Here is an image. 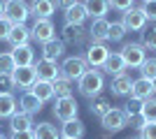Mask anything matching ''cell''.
<instances>
[{
  "label": "cell",
  "instance_id": "1",
  "mask_svg": "<svg viewBox=\"0 0 156 139\" xmlns=\"http://www.w3.org/2000/svg\"><path fill=\"white\" fill-rule=\"evenodd\" d=\"M77 88L79 93L84 95V98H96V95H100L105 88V77L100 70H96V67H89L84 74H82V79L77 81Z\"/></svg>",
  "mask_w": 156,
  "mask_h": 139
},
{
  "label": "cell",
  "instance_id": "2",
  "mask_svg": "<svg viewBox=\"0 0 156 139\" xmlns=\"http://www.w3.org/2000/svg\"><path fill=\"white\" fill-rule=\"evenodd\" d=\"M119 53H121L126 67H130V70H140V65L147 60V51H144V46L140 42H126Z\"/></svg>",
  "mask_w": 156,
  "mask_h": 139
},
{
  "label": "cell",
  "instance_id": "3",
  "mask_svg": "<svg viewBox=\"0 0 156 139\" xmlns=\"http://www.w3.org/2000/svg\"><path fill=\"white\" fill-rule=\"evenodd\" d=\"M86 70H89V65H86L84 56H68L61 63V77H65L68 81H79Z\"/></svg>",
  "mask_w": 156,
  "mask_h": 139
},
{
  "label": "cell",
  "instance_id": "4",
  "mask_svg": "<svg viewBox=\"0 0 156 139\" xmlns=\"http://www.w3.org/2000/svg\"><path fill=\"white\" fill-rule=\"evenodd\" d=\"M77 114H79V104L72 95H68V98H56V102H54V116H56V121L65 123V121L77 118Z\"/></svg>",
  "mask_w": 156,
  "mask_h": 139
},
{
  "label": "cell",
  "instance_id": "5",
  "mask_svg": "<svg viewBox=\"0 0 156 139\" xmlns=\"http://www.w3.org/2000/svg\"><path fill=\"white\" fill-rule=\"evenodd\" d=\"M121 23H124L126 33H142L147 26V16L142 14L140 7H130V9L121 12Z\"/></svg>",
  "mask_w": 156,
  "mask_h": 139
},
{
  "label": "cell",
  "instance_id": "6",
  "mask_svg": "<svg viewBox=\"0 0 156 139\" xmlns=\"http://www.w3.org/2000/svg\"><path fill=\"white\" fill-rule=\"evenodd\" d=\"M100 125H103L107 132H112V134L121 132L124 127H128V116H126L124 109H114V107H112L110 111L100 118Z\"/></svg>",
  "mask_w": 156,
  "mask_h": 139
},
{
  "label": "cell",
  "instance_id": "7",
  "mask_svg": "<svg viewBox=\"0 0 156 139\" xmlns=\"http://www.w3.org/2000/svg\"><path fill=\"white\" fill-rule=\"evenodd\" d=\"M2 16L12 21V23H26L30 19V9L23 0H5V12Z\"/></svg>",
  "mask_w": 156,
  "mask_h": 139
},
{
  "label": "cell",
  "instance_id": "8",
  "mask_svg": "<svg viewBox=\"0 0 156 139\" xmlns=\"http://www.w3.org/2000/svg\"><path fill=\"white\" fill-rule=\"evenodd\" d=\"M30 35L33 40L40 42V44H44V42H51L56 40V28H54L51 19H35L30 26Z\"/></svg>",
  "mask_w": 156,
  "mask_h": 139
},
{
  "label": "cell",
  "instance_id": "9",
  "mask_svg": "<svg viewBox=\"0 0 156 139\" xmlns=\"http://www.w3.org/2000/svg\"><path fill=\"white\" fill-rule=\"evenodd\" d=\"M107 56H110V49L105 46V42H91L89 49H86V53H84V60H86V65H89V67L100 70L103 63L107 60Z\"/></svg>",
  "mask_w": 156,
  "mask_h": 139
},
{
  "label": "cell",
  "instance_id": "10",
  "mask_svg": "<svg viewBox=\"0 0 156 139\" xmlns=\"http://www.w3.org/2000/svg\"><path fill=\"white\" fill-rule=\"evenodd\" d=\"M12 81H14V88L30 91V86L37 81L35 65H28V67H14V70H12Z\"/></svg>",
  "mask_w": 156,
  "mask_h": 139
},
{
  "label": "cell",
  "instance_id": "11",
  "mask_svg": "<svg viewBox=\"0 0 156 139\" xmlns=\"http://www.w3.org/2000/svg\"><path fill=\"white\" fill-rule=\"evenodd\" d=\"M61 33H63V42L65 44H72V46L84 44V40L89 37V30L84 26H77V23H65Z\"/></svg>",
  "mask_w": 156,
  "mask_h": 139
},
{
  "label": "cell",
  "instance_id": "12",
  "mask_svg": "<svg viewBox=\"0 0 156 139\" xmlns=\"http://www.w3.org/2000/svg\"><path fill=\"white\" fill-rule=\"evenodd\" d=\"M35 72H37V79L42 81H54L61 77V65L58 63H54V60H37L35 63Z\"/></svg>",
  "mask_w": 156,
  "mask_h": 139
},
{
  "label": "cell",
  "instance_id": "13",
  "mask_svg": "<svg viewBox=\"0 0 156 139\" xmlns=\"http://www.w3.org/2000/svg\"><path fill=\"white\" fill-rule=\"evenodd\" d=\"M28 9L33 19H51V14L56 12V0H30Z\"/></svg>",
  "mask_w": 156,
  "mask_h": 139
},
{
  "label": "cell",
  "instance_id": "14",
  "mask_svg": "<svg viewBox=\"0 0 156 139\" xmlns=\"http://www.w3.org/2000/svg\"><path fill=\"white\" fill-rule=\"evenodd\" d=\"M33 35H30V28L26 26V23H14L12 30H9V35H7V42L14 46H23V44H30Z\"/></svg>",
  "mask_w": 156,
  "mask_h": 139
},
{
  "label": "cell",
  "instance_id": "15",
  "mask_svg": "<svg viewBox=\"0 0 156 139\" xmlns=\"http://www.w3.org/2000/svg\"><path fill=\"white\" fill-rule=\"evenodd\" d=\"M12 60L16 67H28V65H35V51H33L30 44H23V46H14L12 51Z\"/></svg>",
  "mask_w": 156,
  "mask_h": 139
},
{
  "label": "cell",
  "instance_id": "16",
  "mask_svg": "<svg viewBox=\"0 0 156 139\" xmlns=\"http://www.w3.org/2000/svg\"><path fill=\"white\" fill-rule=\"evenodd\" d=\"M130 86H133V79H130L126 72L112 77V81H110V91H112L114 98H128L130 95Z\"/></svg>",
  "mask_w": 156,
  "mask_h": 139
},
{
  "label": "cell",
  "instance_id": "17",
  "mask_svg": "<svg viewBox=\"0 0 156 139\" xmlns=\"http://www.w3.org/2000/svg\"><path fill=\"white\" fill-rule=\"evenodd\" d=\"M130 98L137 100H149L154 98V86H151V79H144V77H137L133 79V86H130Z\"/></svg>",
  "mask_w": 156,
  "mask_h": 139
},
{
  "label": "cell",
  "instance_id": "18",
  "mask_svg": "<svg viewBox=\"0 0 156 139\" xmlns=\"http://www.w3.org/2000/svg\"><path fill=\"white\" fill-rule=\"evenodd\" d=\"M42 104H44V102H42L40 98H35L30 91H23L21 98H19V109L26 111V114H30V116H35V114L42 111Z\"/></svg>",
  "mask_w": 156,
  "mask_h": 139
},
{
  "label": "cell",
  "instance_id": "19",
  "mask_svg": "<svg viewBox=\"0 0 156 139\" xmlns=\"http://www.w3.org/2000/svg\"><path fill=\"white\" fill-rule=\"evenodd\" d=\"M100 70L107 72V74H112V77H117V74L126 72L128 67H126V63H124V58H121V53H119V51H110V56H107V60L103 63Z\"/></svg>",
  "mask_w": 156,
  "mask_h": 139
},
{
  "label": "cell",
  "instance_id": "20",
  "mask_svg": "<svg viewBox=\"0 0 156 139\" xmlns=\"http://www.w3.org/2000/svg\"><path fill=\"white\" fill-rule=\"evenodd\" d=\"M65 56V42L63 40H51L42 44V58L44 60H61Z\"/></svg>",
  "mask_w": 156,
  "mask_h": 139
},
{
  "label": "cell",
  "instance_id": "21",
  "mask_svg": "<svg viewBox=\"0 0 156 139\" xmlns=\"http://www.w3.org/2000/svg\"><path fill=\"white\" fill-rule=\"evenodd\" d=\"M84 134H86V125L79 118L65 121L61 125V137H65V139H82Z\"/></svg>",
  "mask_w": 156,
  "mask_h": 139
},
{
  "label": "cell",
  "instance_id": "22",
  "mask_svg": "<svg viewBox=\"0 0 156 139\" xmlns=\"http://www.w3.org/2000/svg\"><path fill=\"white\" fill-rule=\"evenodd\" d=\"M9 130H12V132L33 130V116L26 114V111H21V109H16V111L9 116Z\"/></svg>",
  "mask_w": 156,
  "mask_h": 139
},
{
  "label": "cell",
  "instance_id": "23",
  "mask_svg": "<svg viewBox=\"0 0 156 139\" xmlns=\"http://www.w3.org/2000/svg\"><path fill=\"white\" fill-rule=\"evenodd\" d=\"M107 35H110V21L105 19H93L91 28H89V37L93 42H107Z\"/></svg>",
  "mask_w": 156,
  "mask_h": 139
},
{
  "label": "cell",
  "instance_id": "24",
  "mask_svg": "<svg viewBox=\"0 0 156 139\" xmlns=\"http://www.w3.org/2000/svg\"><path fill=\"white\" fill-rule=\"evenodd\" d=\"M86 19H89V12H86L84 2H77V5H72L70 9H65V23H77V26H84Z\"/></svg>",
  "mask_w": 156,
  "mask_h": 139
},
{
  "label": "cell",
  "instance_id": "25",
  "mask_svg": "<svg viewBox=\"0 0 156 139\" xmlns=\"http://www.w3.org/2000/svg\"><path fill=\"white\" fill-rule=\"evenodd\" d=\"M84 7L91 19H103L105 14L110 12V0H86Z\"/></svg>",
  "mask_w": 156,
  "mask_h": 139
},
{
  "label": "cell",
  "instance_id": "26",
  "mask_svg": "<svg viewBox=\"0 0 156 139\" xmlns=\"http://www.w3.org/2000/svg\"><path fill=\"white\" fill-rule=\"evenodd\" d=\"M30 93L35 95V98H40L42 102H47V100H54V84H51V81H42V79H37V81L30 86Z\"/></svg>",
  "mask_w": 156,
  "mask_h": 139
},
{
  "label": "cell",
  "instance_id": "27",
  "mask_svg": "<svg viewBox=\"0 0 156 139\" xmlns=\"http://www.w3.org/2000/svg\"><path fill=\"white\" fill-rule=\"evenodd\" d=\"M19 109V102L12 93H0V118H9Z\"/></svg>",
  "mask_w": 156,
  "mask_h": 139
},
{
  "label": "cell",
  "instance_id": "28",
  "mask_svg": "<svg viewBox=\"0 0 156 139\" xmlns=\"http://www.w3.org/2000/svg\"><path fill=\"white\" fill-rule=\"evenodd\" d=\"M33 134L35 139H61V130L51 123H37L33 127Z\"/></svg>",
  "mask_w": 156,
  "mask_h": 139
},
{
  "label": "cell",
  "instance_id": "29",
  "mask_svg": "<svg viewBox=\"0 0 156 139\" xmlns=\"http://www.w3.org/2000/svg\"><path fill=\"white\" fill-rule=\"evenodd\" d=\"M112 109V102L105 95H96V98H91V104H89V111L93 114V116H98V118H103L105 114Z\"/></svg>",
  "mask_w": 156,
  "mask_h": 139
},
{
  "label": "cell",
  "instance_id": "30",
  "mask_svg": "<svg viewBox=\"0 0 156 139\" xmlns=\"http://www.w3.org/2000/svg\"><path fill=\"white\" fill-rule=\"evenodd\" d=\"M54 98H68L72 95V81H68L65 77H58V79H54Z\"/></svg>",
  "mask_w": 156,
  "mask_h": 139
},
{
  "label": "cell",
  "instance_id": "31",
  "mask_svg": "<svg viewBox=\"0 0 156 139\" xmlns=\"http://www.w3.org/2000/svg\"><path fill=\"white\" fill-rule=\"evenodd\" d=\"M126 37V28L121 21H114V23H110V35H107V40L112 42H121Z\"/></svg>",
  "mask_w": 156,
  "mask_h": 139
},
{
  "label": "cell",
  "instance_id": "32",
  "mask_svg": "<svg viewBox=\"0 0 156 139\" xmlns=\"http://www.w3.org/2000/svg\"><path fill=\"white\" fill-rule=\"evenodd\" d=\"M140 77H144V79H154L156 77V58H147L140 65Z\"/></svg>",
  "mask_w": 156,
  "mask_h": 139
},
{
  "label": "cell",
  "instance_id": "33",
  "mask_svg": "<svg viewBox=\"0 0 156 139\" xmlns=\"http://www.w3.org/2000/svg\"><path fill=\"white\" fill-rule=\"evenodd\" d=\"M147 121H156V98H149L142 102V111H140Z\"/></svg>",
  "mask_w": 156,
  "mask_h": 139
},
{
  "label": "cell",
  "instance_id": "34",
  "mask_svg": "<svg viewBox=\"0 0 156 139\" xmlns=\"http://www.w3.org/2000/svg\"><path fill=\"white\" fill-rule=\"evenodd\" d=\"M140 9L147 16V21H156V0H142Z\"/></svg>",
  "mask_w": 156,
  "mask_h": 139
},
{
  "label": "cell",
  "instance_id": "35",
  "mask_svg": "<svg viewBox=\"0 0 156 139\" xmlns=\"http://www.w3.org/2000/svg\"><path fill=\"white\" fill-rule=\"evenodd\" d=\"M142 46H144V49H151V51H156V26L149 28L147 33H142Z\"/></svg>",
  "mask_w": 156,
  "mask_h": 139
},
{
  "label": "cell",
  "instance_id": "36",
  "mask_svg": "<svg viewBox=\"0 0 156 139\" xmlns=\"http://www.w3.org/2000/svg\"><path fill=\"white\" fill-rule=\"evenodd\" d=\"M14 60H12V53H0V72L2 74H12L14 70Z\"/></svg>",
  "mask_w": 156,
  "mask_h": 139
},
{
  "label": "cell",
  "instance_id": "37",
  "mask_svg": "<svg viewBox=\"0 0 156 139\" xmlns=\"http://www.w3.org/2000/svg\"><path fill=\"white\" fill-rule=\"evenodd\" d=\"M140 139H156V121H147L140 127Z\"/></svg>",
  "mask_w": 156,
  "mask_h": 139
},
{
  "label": "cell",
  "instance_id": "38",
  "mask_svg": "<svg viewBox=\"0 0 156 139\" xmlns=\"http://www.w3.org/2000/svg\"><path fill=\"white\" fill-rule=\"evenodd\" d=\"M126 116H133V114H140L142 111V100H137V98H130L128 102H126Z\"/></svg>",
  "mask_w": 156,
  "mask_h": 139
},
{
  "label": "cell",
  "instance_id": "39",
  "mask_svg": "<svg viewBox=\"0 0 156 139\" xmlns=\"http://www.w3.org/2000/svg\"><path fill=\"white\" fill-rule=\"evenodd\" d=\"M110 7L117 12H126L130 7H135V0H110Z\"/></svg>",
  "mask_w": 156,
  "mask_h": 139
},
{
  "label": "cell",
  "instance_id": "40",
  "mask_svg": "<svg viewBox=\"0 0 156 139\" xmlns=\"http://www.w3.org/2000/svg\"><path fill=\"white\" fill-rule=\"evenodd\" d=\"M12 21L7 19V16H0V42L7 40V35H9V30H12Z\"/></svg>",
  "mask_w": 156,
  "mask_h": 139
},
{
  "label": "cell",
  "instance_id": "41",
  "mask_svg": "<svg viewBox=\"0 0 156 139\" xmlns=\"http://www.w3.org/2000/svg\"><path fill=\"white\" fill-rule=\"evenodd\" d=\"M12 88H14L12 74H2V72H0V93H9Z\"/></svg>",
  "mask_w": 156,
  "mask_h": 139
},
{
  "label": "cell",
  "instance_id": "42",
  "mask_svg": "<svg viewBox=\"0 0 156 139\" xmlns=\"http://www.w3.org/2000/svg\"><path fill=\"white\" fill-rule=\"evenodd\" d=\"M144 123H147V118H144L142 114H133V116H128V125H130V127H135V130H140Z\"/></svg>",
  "mask_w": 156,
  "mask_h": 139
},
{
  "label": "cell",
  "instance_id": "43",
  "mask_svg": "<svg viewBox=\"0 0 156 139\" xmlns=\"http://www.w3.org/2000/svg\"><path fill=\"white\" fill-rule=\"evenodd\" d=\"M9 139H35L33 130H21V132H9Z\"/></svg>",
  "mask_w": 156,
  "mask_h": 139
},
{
  "label": "cell",
  "instance_id": "44",
  "mask_svg": "<svg viewBox=\"0 0 156 139\" xmlns=\"http://www.w3.org/2000/svg\"><path fill=\"white\" fill-rule=\"evenodd\" d=\"M79 0H56V7H61V9H70L72 5H77Z\"/></svg>",
  "mask_w": 156,
  "mask_h": 139
},
{
  "label": "cell",
  "instance_id": "45",
  "mask_svg": "<svg viewBox=\"0 0 156 139\" xmlns=\"http://www.w3.org/2000/svg\"><path fill=\"white\" fill-rule=\"evenodd\" d=\"M2 12H5V0H0V16H2Z\"/></svg>",
  "mask_w": 156,
  "mask_h": 139
},
{
  "label": "cell",
  "instance_id": "46",
  "mask_svg": "<svg viewBox=\"0 0 156 139\" xmlns=\"http://www.w3.org/2000/svg\"><path fill=\"white\" fill-rule=\"evenodd\" d=\"M151 86H154V93H156V77L151 79Z\"/></svg>",
  "mask_w": 156,
  "mask_h": 139
},
{
  "label": "cell",
  "instance_id": "47",
  "mask_svg": "<svg viewBox=\"0 0 156 139\" xmlns=\"http://www.w3.org/2000/svg\"><path fill=\"white\" fill-rule=\"evenodd\" d=\"M130 139H140V137H130Z\"/></svg>",
  "mask_w": 156,
  "mask_h": 139
},
{
  "label": "cell",
  "instance_id": "48",
  "mask_svg": "<svg viewBox=\"0 0 156 139\" xmlns=\"http://www.w3.org/2000/svg\"><path fill=\"white\" fill-rule=\"evenodd\" d=\"M0 139H5V137H2V134H0Z\"/></svg>",
  "mask_w": 156,
  "mask_h": 139
},
{
  "label": "cell",
  "instance_id": "49",
  "mask_svg": "<svg viewBox=\"0 0 156 139\" xmlns=\"http://www.w3.org/2000/svg\"><path fill=\"white\" fill-rule=\"evenodd\" d=\"M61 139H65V137H61Z\"/></svg>",
  "mask_w": 156,
  "mask_h": 139
},
{
  "label": "cell",
  "instance_id": "50",
  "mask_svg": "<svg viewBox=\"0 0 156 139\" xmlns=\"http://www.w3.org/2000/svg\"><path fill=\"white\" fill-rule=\"evenodd\" d=\"M0 134H2V132H0Z\"/></svg>",
  "mask_w": 156,
  "mask_h": 139
}]
</instances>
